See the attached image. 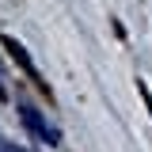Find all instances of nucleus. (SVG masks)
<instances>
[{"label": "nucleus", "mask_w": 152, "mask_h": 152, "mask_svg": "<svg viewBox=\"0 0 152 152\" xmlns=\"http://www.w3.org/2000/svg\"><path fill=\"white\" fill-rule=\"evenodd\" d=\"M19 118H23V126H27V133H31L34 141L50 145V148H57V145H61V129H57L53 122H46L34 107H19Z\"/></svg>", "instance_id": "f257e3e1"}, {"label": "nucleus", "mask_w": 152, "mask_h": 152, "mask_svg": "<svg viewBox=\"0 0 152 152\" xmlns=\"http://www.w3.org/2000/svg\"><path fill=\"white\" fill-rule=\"evenodd\" d=\"M4 46H8V50H12V57H15V61H19V69H23V72L31 76V80H34L38 88H42V80H38V69H34V61H31V57H27V50H23V46H19L15 38H4Z\"/></svg>", "instance_id": "f03ea898"}, {"label": "nucleus", "mask_w": 152, "mask_h": 152, "mask_svg": "<svg viewBox=\"0 0 152 152\" xmlns=\"http://www.w3.org/2000/svg\"><path fill=\"white\" fill-rule=\"evenodd\" d=\"M137 95L145 99V110H148V118H152V91H148V84H145V80H137Z\"/></svg>", "instance_id": "7ed1b4c3"}, {"label": "nucleus", "mask_w": 152, "mask_h": 152, "mask_svg": "<svg viewBox=\"0 0 152 152\" xmlns=\"http://www.w3.org/2000/svg\"><path fill=\"white\" fill-rule=\"evenodd\" d=\"M0 99H8V72H4V65H0Z\"/></svg>", "instance_id": "20e7f679"}, {"label": "nucleus", "mask_w": 152, "mask_h": 152, "mask_svg": "<svg viewBox=\"0 0 152 152\" xmlns=\"http://www.w3.org/2000/svg\"><path fill=\"white\" fill-rule=\"evenodd\" d=\"M8 152H31V148H15V145H8Z\"/></svg>", "instance_id": "39448f33"}, {"label": "nucleus", "mask_w": 152, "mask_h": 152, "mask_svg": "<svg viewBox=\"0 0 152 152\" xmlns=\"http://www.w3.org/2000/svg\"><path fill=\"white\" fill-rule=\"evenodd\" d=\"M0 152H8V141H4V137H0Z\"/></svg>", "instance_id": "423d86ee"}]
</instances>
